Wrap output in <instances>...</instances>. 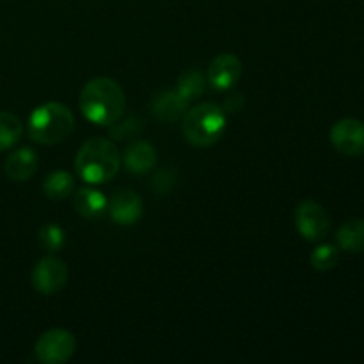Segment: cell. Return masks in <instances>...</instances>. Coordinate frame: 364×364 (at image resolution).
Listing matches in <instances>:
<instances>
[{"instance_id":"cell-23","label":"cell","mask_w":364,"mask_h":364,"mask_svg":"<svg viewBox=\"0 0 364 364\" xmlns=\"http://www.w3.org/2000/svg\"><path fill=\"white\" fill-rule=\"evenodd\" d=\"M244 95H240V92H231V95H228L226 100H224L223 109L226 110V112H237V110L244 109Z\"/></svg>"},{"instance_id":"cell-2","label":"cell","mask_w":364,"mask_h":364,"mask_svg":"<svg viewBox=\"0 0 364 364\" xmlns=\"http://www.w3.org/2000/svg\"><path fill=\"white\" fill-rule=\"evenodd\" d=\"M78 176L91 185L112 180L121 167V155L110 139L95 137L80 146L75 159Z\"/></svg>"},{"instance_id":"cell-4","label":"cell","mask_w":364,"mask_h":364,"mask_svg":"<svg viewBox=\"0 0 364 364\" xmlns=\"http://www.w3.org/2000/svg\"><path fill=\"white\" fill-rule=\"evenodd\" d=\"M181 130L192 146H213L226 130V110L213 102L201 103L183 114Z\"/></svg>"},{"instance_id":"cell-12","label":"cell","mask_w":364,"mask_h":364,"mask_svg":"<svg viewBox=\"0 0 364 364\" xmlns=\"http://www.w3.org/2000/svg\"><path fill=\"white\" fill-rule=\"evenodd\" d=\"M191 103L185 102L180 95L174 91H162L151 100V112L162 123H173L178 121L187 112Z\"/></svg>"},{"instance_id":"cell-11","label":"cell","mask_w":364,"mask_h":364,"mask_svg":"<svg viewBox=\"0 0 364 364\" xmlns=\"http://www.w3.org/2000/svg\"><path fill=\"white\" fill-rule=\"evenodd\" d=\"M39 159L32 148H20L16 151L11 153L6 159V166H4V173L11 181H27L34 176L38 171Z\"/></svg>"},{"instance_id":"cell-15","label":"cell","mask_w":364,"mask_h":364,"mask_svg":"<svg viewBox=\"0 0 364 364\" xmlns=\"http://www.w3.org/2000/svg\"><path fill=\"white\" fill-rule=\"evenodd\" d=\"M336 242L343 251L358 255L364 252V219H354L345 223L338 230Z\"/></svg>"},{"instance_id":"cell-10","label":"cell","mask_w":364,"mask_h":364,"mask_svg":"<svg viewBox=\"0 0 364 364\" xmlns=\"http://www.w3.org/2000/svg\"><path fill=\"white\" fill-rule=\"evenodd\" d=\"M107 212L119 226H132L142 217V199L134 191H119L109 201Z\"/></svg>"},{"instance_id":"cell-8","label":"cell","mask_w":364,"mask_h":364,"mask_svg":"<svg viewBox=\"0 0 364 364\" xmlns=\"http://www.w3.org/2000/svg\"><path fill=\"white\" fill-rule=\"evenodd\" d=\"M331 144L347 156L364 155V123L354 117L340 119L331 128Z\"/></svg>"},{"instance_id":"cell-7","label":"cell","mask_w":364,"mask_h":364,"mask_svg":"<svg viewBox=\"0 0 364 364\" xmlns=\"http://www.w3.org/2000/svg\"><path fill=\"white\" fill-rule=\"evenodd\" d=\"M70 269L63 259L55 256H46L36 263L32 270V287L43 295H55L66 287Z\"/></svg>"},{"instance_id":"cell-1","label":"cell","mask_w":364,"mask_h":364,"mask_svg":"<svg viewBox=\"0 0 364 364\" xmlns=\"http://www.w3.org/2000/svg\"><path fill=\"white\" fill-rule=\"evenodd\" d=\"M127 98L116 80L98 77L89 80L80 92V110L95 124L109 127L124 112Z\"/></svg>"},{"instance_id":"cell-16","label":"cell","mask_w":364,"mask_h":364,"mask_svg":"<svg viewBox=\"0 0 364 364\" xmlns=\"http://www.w3.org/2000/svg\"><path fill=\"white\" fill-rule=\"evenodd\" d=\"M43 191L46 198L53 201L68 199L75 191V178L68 171H53L43 181Z\"/></svg>"},{"instance_id":"cell-21","label":"cell","mask_w":364,"mask_h":364,"mask_svg":"<svg viewBox=\"0 0 364 364\" xmlns=\"http://www.w3.org/2000/svg\"><path fill=\"white\" fill-rule=\"evenodd\" d=\"M338 259H340V252H338V247L331 244L318 245L315 251L309 256V262H311V267L318 272H327V270H333L334 267L338 265Z\"/></svg>"},{"instance_id":"cell-22","label":"cell","mask_w":364,"mask_h":364,"mask_svg":"<svg viewBox=\"0 0 364 364\" xmlns=\"http://www.w3.org/2000/svg\"><path fill=\"white\" fill-rule=\"evenodd\" d=\"M176 171L174 169H159L155 171L151 180V188H155L159 194H167L173 191L174 183H176Z\"/></svg>"},{"instance_id":"cell-13","label":"cell","mask_w":364,"mask_h":364,"mask_svg":"<svg viewBox=\"0 0 364 364\" xmlns=\"http://www.w3.org/2000/svg\"><path fill=\"white\" fill-rule=\"evenodd\" d=\"M75 210L80 217L87 220L102 219L109 210V199L92 187L78 188L75 194Z\"/></svg>"},{"instance_id":"cell-5","label":"cell","mask_w":364,"mask_h":364,"mask_svg":"<svg viewBox=\"0 0 364 364\" xmlns=\"http://www.w3.org/2000/svg\"><path fill=\"white\" fill-rule=\"evenodd\" d=\"M77 350L75 336L66 329H50L36 341V358L45 364H63L70 361Z\"/></svg>"},{"instance_id":"cell-17","label":"cell","mask_w":364,"mask_h":364,"mask_svg":"<svg viewBox=\"0 0 364 364\" xmlns=\"http://www.w3.org/2000/svg\"><path fill=\"white\" fill-rule=\"evenodd\" d=\"M206 91V78L199 70H188L178 78L176 92L187 103H192L194 100L201 98Z\"/></svg>"},{"instance_id":"cell-9","label":"cell","mask_w":364,"mask_h":364,"mask_svg":"<svg viewBox=\"0 0 364 364\" xmlns=\"http://www.w3.org/2000/svg\"><path fill=\"white\" fill-rule=\"evenodd\" d=\"M242 75V63L233 53H220L208 68V82L215 91H228L233 87Z\"/></svg>"},{"instance_id":"cell-18","label":"cell","mask_w":364,"mask_h":364,"mask_svg":"<svg viewBox=\"0 0 364 364\" xmlns=\"http://www.w3.org/2000/svg\"><path fill=\"white\" fill-rule=\"evenodd\" d=\"M23 135V124L14 114L0 112V151L14 148Z\"/></svg>"},{"instance_id":"cell-6","label":"cell","mask_w":364,"mask_h":364,"mask_svg":"<svg viewBox=\"0 0 364 364\" xmlns=\"http://www.w3.org/2000/svg\"><path fill=\"white\" fill-rule=\"evenodd\" d=\"M295 226L309 242H320L331 230V217L320 203L306 199L295 208Z\"/></svg>"},{"instance_id":"cell-14","label":"cell","mask_w":364,"mask_h":364,"mask_svg":"<svg viewBox=\"0 0 364 364\" xmlns=\"http://www.w3.org/2000/svg\"><path fill=\"white\" fill-rule=\"evenodd\" d=\"M124 167L134 174H144L155 167L156 153L149 142L135 141L124 149L123 155Z\"/></svg>"},{"instance_id":"cell-19","label":"cell","mask_w":364,"mask_h":364,"mask_svg":"<svg viewBox=\"0 0 364 364\" xmlns=\"http://www.w3.org/2000/svg\"><path fill=\"white\" fill-rule=\"evenodd\" d=\"M121 117L114 121L112 124H109V135L114 141H128V139L137 137L144 128V121L141 117L127 116L124 119H121Z\"/></svg>"},{"instance_id":"cell-20","label":"cell","mask_w":364,"mask_h":364,"mask_svg":"<svg viewBox=\"0 0 364 364\" xmlns=\"http://www.w3.org/2000/svg\"><path fill=\"white\" fill-rule=\"evenodd\" d=\"M38 240L39 245H41L46 252L53 255V252L60 251V249L64 247V244H66V233H64V230L60 226L48 223L39 230Z\"/></svg>"},{"instance_id":"cell-3","label":"cell","mask_w":364,"mask_h":364,"mask_svg":"<svg viewBox=\"0 0 364 364\" xmlns=\"http://www.w3.org/2000/svg\"><path fill=\"white\" fill-rule=\"evenodd\" d=\"M75 128L73 112L59 102L39 105L28 117V137L38 144H59Z\"/></svg>"}]
</instances>
